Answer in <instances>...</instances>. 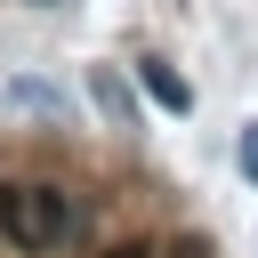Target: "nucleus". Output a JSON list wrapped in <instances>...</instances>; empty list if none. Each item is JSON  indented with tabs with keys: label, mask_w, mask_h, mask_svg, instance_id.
<instances>
[{
	"label": "nucleus",
	"mask_w": 258,
	"mask_h": 258,
	"mask_svg": "<svg viewBox=\"0 0 258 258\" xmlns=\"http://www.w3.org/2000/svg\"><path fill=\"white\" fill-rule=\"evenodd\" d=\"M89 97H97V113H105L113 129H129V121H137V105H129V81H121L113 64H97V73H89Z\"/></svg>",
	"instance_id": "obj_3"
},
{
	"label": "nucleus",
	"mask_w": 258,
	"mask_h": 258,
	"mask_svg": "<svg viewBox=\"0 0 258 258\" xmlns=\"http://www.w3.org/2000/svg\"><path fill=\"white\" fill-rule=\"evenodd\" d=\"M0 234H8L16 250H56V242L73 234V202H64L56 185H8V177H0Z\"/></svg>",
	"instance_id": "obj_1"
},
{
	"label": "nucleus",
	"mask_w": 258,
	"mask_h": 258,
	"mask_svg": "<svg viewBox=\"0 0 258 258\" xmlns=\"http://www.w3.org/2000/svg\"><path fill=\"white\" fill-rule=\"evenodd\" d=\"M8 105H16V113H40V121H64V97H56L48 81H32V73L8 81Z\"/></svg>",
	"instance_id": "obj_4"
},
{
	"label": "nucleus",
	"mask_w": 258,
	"mask_h": 258,
	"mask_svg": "<svg viewBox=\"0 0 258 258\" xmlns=\"http://www.w3.org/2000/svg\"><path fill=\"white\" fill-rule=\"evenodd\" d=\"M105 258H153V250H145V242H121V250H105Z\"/></svg>",
	"instance_id": "obj_6"
},
{
	"label": "nucleus",
	"mask_w": 258,
	"mask_h": 258,
	"mask_svg": "<svg viewBox=\"0 0 258 258\" xmlns=\"http://www.w3.org/2000/svg\"><path fill=\"white\" fill-rule=\"evenodd\" d=\"M137 89H145L161 113H194V89H185V73H177V64H161V56H145V64H137Z\"/></svg>",
	"instance_id": "obj_2"
},
{
	"label": "nucleus",
	"mask_w": 258,
	"mask_h": 258,
	"mask_svg": "<svg viewBox=\"0 0 258 258\" xmlns=\"http://www.w3.org/2000/svg\"><path fill=\"white\" fill-rule=\"evenodd\" d=\"M234 161H242V177L258 185V129H242V145H234Z\"/></svg>",
	"instance_id": "obj_5"
},
{
	"label": "nucleus",
	"mask_w": 258,
	"mask_h": 258,
	"mask_svg": "<svg viewBox=\"0 0 258 258\" xmlns=\"http://www.w3.org/2000/svg\"><path fill=\"white\" fill-rule=\"evenodd\" d=\"M32 8H56V0H32Z\"/></svg>",
	"instance_id": "obj_7"
}]
</instances>
